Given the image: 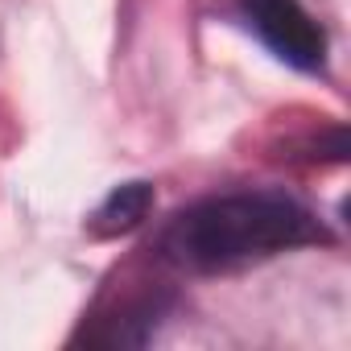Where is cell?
I'll list each match as a JSON object with an SVG mask.
<instances>
[{"mask_svg":"<svg viewBox=\"0 0 351 351\" xmlns=\"http://www.w3.org/2000/svg\"><path fill=\"white\" fill-rule=\"evenodd\" d=\"M149 211H153V186H149V182H124V186H116V191L91 211L87 228H91V236L112 240V236H124V232L141 228Z\"/></svg>","mask_w":351,"mask_h":351,"instance_id":"3957f363","label":"cell"},{"mask_svg":"<svg viewBox=\"0 0 351 351\" xmlns=\"http://www.w3.org/2000/svg\"><path fill=\"white\" fill-rule=\"evenodd\" d=\"M326 240V228L298 199L281 191H232L173 215L161 232V256L191 273H219Z\"/></svg>","mask_w":351,"mask_h":351,"instance_id":"6da1fadb","label":"cell"},{"mask_svg":"<svg viewBox=\"0 0 351 351\" xmlns=\"http://www.w3.org/2000/svg\"><path fill=\"white\" fill-rule=\"evenodd\" d=\"M240 13L281 62L306 75L326 66V34L302 9V0H240Z\"/></svg>","mask_w":351,"mask_h":351,"instance_id":"7a4b0ae2","label":"cell"}]
</instances>
